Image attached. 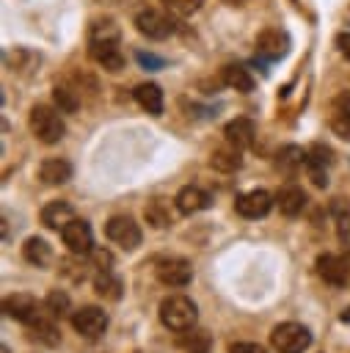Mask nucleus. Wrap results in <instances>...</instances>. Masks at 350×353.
<instances>
[{
  "instance_id": "f257e3e1",
  "label": "nucleus",
  "mask_w": 350,
  "mask_h": 353,
  "mask_svg": "<svg viewBox=\"0 0 350 353\" xmlns=\"http://www.w3.org/2000/svg\"><path fill=\"white\" fill-rule=\"evenodd\" d=\"M196 317H198V309L187 295H168L160 303V320L168 331H176V334L190 331L196 325Z\"/></svg>"
},
{
  "instance_id": "f03ea898",
  "label": "nucleus",
  "mask_w": 350,
  "mask_h": 353,
  "mask_svg": "<svg viewBox=\"0 0 350 353\" xmlns=\"http://www.w3.org/2000/svg\"><path fill=\"white\" fill-rule=\"evenodd\" d=\"M28 124H30V132L41 143H58L63 138V132H66L61 113L55 108H50V105H36L30 110V116H28Z\"/></svg>"
},
{
  "instance_id": "7ed1b4c3",
  "label": "nucleus",
  "mask_w": 350,
  "mask_h": 353,
  "mask_svg": "<svg viewBox=\"0 0 350 353\" xmlns=\"http://www.w3.org/2000/svg\"><path fill=\"white\" fill-rule=\"evenodd\" d=\"M270 342L278 353H303L311 345V334L300 323H281L273 328Z\"/></svg>"
},
{
  "instance_id": "20e7f679",
  "label": "nucleus",
  "mask_w": 350,
  "mask_h": 353,
  "mask_svg": "<svg viewBox=\"0 0 350 353\" xmlns=\"http://www.w3.org/2000/svg\"><path fill=\"white\" fill-rule=\"evenodd\" d=\"M105 234L124 251H132L141 245V229L138 223L130 218V215H113L107 223H105Z\"/></svg>"
},
{
  "instance_id": "39448f33",
  "label": "nucleus",
  "mask_w": 350,
  "mask_h": 353,
  "mask_svg": "<svg viewBox=\"0 0 350 353\" xmlns=\"http://www.w3.org/2000/svg\"><path fill=\"white\" fill-rule=\"evenodd\" d=\"M61 237H63L66 248H69L72 254H77V256L94 251V234H91V226H88V221H83V218H72V221L61 229Z\"/></svg>"
},
{
  "instance_id": "423d86ee",
  "label": "nucleus",
  "mask_w": 350,
  "mask_h": 353,
  "mask_svg": "<svg viewBox=\"0 0 350 353\" xmlns=\"http://www.w3.org/2000/svg\"><path fill=\"white\" fill-rule=\"evenodd\" d=\"M154 273H157V279H160L165 287H185V284H190V279H193V268H190V262L182 259V256H165V259H160V262L154 265Z\"/></svg>"
},
{
  "instance_id": "0eeeda50",
  "label": "nucleus",
  "mask_w": 350,
  "mask_h": 353,
  "mask_svg": "<svg viewBox=\"0 0 350 353\" xmlns=\"http://www.w3.org/2000/svg\"><path fill=\"white\" fill-rule=\"evenodd\" d=\"M72 325H74V331H77L80 336L96 339V336H102L105 328H107V314H105L99 306H83V309H77V312L72 314Z\"/></svg>"
},
{
  "instance_id": "6e6552de",
  "label": "nucleus",
  "mask_w": 350,
  "mask_h": 353,
  "mask_svg": "<svg viewBox=\"0 0 350 353\" xmlns=\"http://www.w3.org/2000/svg\"><path fill=\"white\" fill-rule=\"evenodd\" d=\"M135 28L138 33H143L146 39H168L174 33V19L154 11V8H146L135 17Z\"/></svg>"
},
{
  "instance_id": "1a4fd4ad",
  "label": "nucleus",
  "mask_w": 350,
  "mask_h": 353,
  "mask_svg": "<svg viewBox=\"0 0 350 353\" xmlns=\"http://www.w3.org/2000/svg\"><path fill=\"white\" fill-rule=\"evenodd\" d=\"M3 312L11 317V320H19V323H33L41 312H39V301L33 298V295H28V292H14V295H8L6 301H3Z\"/></svg>"
},
{
  "instance_id": "9d476101",
  "label": "nucleus",
  "mask_w": 350,
  "mask_h": 353,
  "mask_svg": "<svg viewBox=\"0 0 350 353\" xmlns=\"http://www.w3.org/2000/svg\"><path fill=\"white\" fill-rule=\"evenodd\" d=\"M270 204H273L270 193H267V190H262V188H256V190H248V193L237 196L234 210H237L243 218H262V215H267Z\"/></svg>"
},
{
  "instance_id": "9b49d317",
  "label": "nucleus",
  "mask_w": 350,
  "mask_h": 353,
  "mask_svg": "<svg viewBox=\"0 0 350 353\" xmlns=\"http://www.w3.org/2000/svg\"><path fill=\"white\" fill-rule=\"evenodd\" d=\"M289 50V36L281 28H265L256 36V52L265 58H281Z\"/></svg>"
},
{
  "instance_id": "f8f14e48",
  "label": "nucleus",
  "mask_w": 350,
  "mask_h": 353,
  "mask_svg": "<svg viewBox=\"0 0 350 353\" xmlns=\"http://www.w3.org/2000/svg\"><path fill=\"white\" fill-rule=\"evenodd\" d=\"M331 165V149L322 146V143H314L309 152H306V168H309V176L317 188H325L328 185V174L325 168Z\"/></svg>"
},
{
  "instance_id": "ddd939ff",
  "label": "nucleus",
  "mask_w": 350,
  "mask_h": 353,
  "mask_svg": "<svg viewBox=\"0 0 350 353\" xmlns=\"http://www.w3.org/2000/svg\"><path fill=\"white\" fill-rule=\"evenodd\" d=\"M209 204H212L209 193L201 190V188H196V185H187V188H182V190L176 193V210H179L182 215L201 212V210H207Z\"/></svg>"
},
{
  "instance_id": "4468645a",
  "label": "nucleus",
  "mask_w": 350,
  "mask_h": 353,
  "mask_svg": "<svg viewBox=\"0 0 350 353\" xmlns=\"http://www.w3.org/2000/svg\"><path fill=\"white\" fill-rule=\"evenodd\" d=\"M317 273L328 281V284H333V287H342L344 281H347V273H350V268H347V259H342V256H333V254H322L320 259H317Z\"/></svg>"
},
{
  "instance_id": "2eb2a0df",
  "label": "nucleus",
  "mask_w": 350,
  "mask_h": 353,
  "mask_svg": "<svg viewBox=\"0 0 350 353\" xmlns=\"http://www.w3.org/2000/svg\"><path fill=\"white\" fill-rule=\"evenodd\" d=\"M91 58H94L105 72H121V69H124V55H121V50H119V41L91 44Z\"/></svg>"
},
{
  "instance_id": "dca6fc26",
  "label": "nucleus",
  "mask_w": 350,
  "mask_h": 353,
  "mask_svg": "<svg viewBox=\"0 0 350 353\" xmlns=\"http://www.w3.org/2000/svg\"><path fill=\"white\" fill-rule=\"evenodd\" d=\"M223 135H226V143H231V146H237V149H248V146L254 143L256 127H254L251 119H243V116H240V119H231V121L226 124Z\"/></svg>"
},
{
  "instance_id": "f3484780",
  "label": "nucleus",
  "mask_w": 350,
  "mask_h": 353,
  "mask_svg": "<svg viewBox=\"0 0 350 353\" xmlns=\"http://www.w3.org/2000/svg\"><path fill=\"white\" fill-rule=\"evenodd\" d=\"M306 201H309V199H306V193H303L298 185H287V188H281L278 196H276V204H278L281 215H287V218L300 215L303 207H306Z\"/></svg>"
},
{
  "instance_id": "a211bd4d",
  "label": "nucleus",
  "mask_w": 350,
  "mask_h": 353,
  "mask_svg": "<svg viewBox=\"0 0 350 353\" xmlns=\"http://www.w3.org/2000/svg\"><path fill=\"white\" fill-rule=\"evenodd\" d=\"M39 179H41L44 185H63V182L72 179V165H69L66 160H61V157H50V160L41 163Z\"/></svg>"
},
{
  "instance_id": "6ab92c4d",
  "label": "nucleus",
  "mask_w": 350,
  "mask_h": 353,
  "mask_svg": "<svg viewBox=\"0 0 350 353\" xmlns=\"http://www.w3.org/2000/svg\"><path fill=\"white\" fill-rule=\"evenodd\" d=\"M28 334H30L33 342H41V345H47V347H55V345L61 342V331H58L55 323H52L50 317H44V314H39L33 323H28Z\"/></svg>"
},
{
  "instance_id": "aec40b11",
  "label": "nucleus",
  "mask_w": 350,
  "mask_h": 353,
  "mask_svg": "<svg viewBox=\"0 0 350 353\" xmlns=\"http://www.w3.org/2000/svg\"><path fill=\"white\" fill-rule=\"evenodd\" d=\"M132 94H135L138 105L146 113H152V116H160L163 113V91H160L157 83H141V85H135Z\"/></svg>"
},
{
  "instance_id": "412c9836",
  "label": "nucleus",
  "mask_w": 350,
  "mask_h": 353,
  "mask_svg": "<svg viewBox=\"0 0 350 353\" xmlns=\"http://www.w3.org/2000/svg\"><path fill=\"white\" fill-rule=\"evenodd\" d=\"M72 218H74V207H72L69 201H50V204L41 210V221H44V226H50V229H63Z\"/></svg>"
},
{
  "instance_id": "4be33fe9",
  "label": "nucleus",
  "mask_w": 350,
  "mask_h": 353,
  "mask_svg": "<svg viewBox=\"0 0 350 353\" xmlns=\"http://www.w3.org/2000/svg\"><path fill=\"white\" fill-rule=\"evenodd\" d=\"M331 130H333L339 138L350 141V94H342V97L336 99L333 116H331Z\"/></svg>"
},
{
  "instance_id": "5701e85b",
  "label": "nucleus",
  "mask_w": 350,
  "mask_h": 353,
  "mask_svg": "<svg viewBox=\"0 0 350 353\" xmlns=\"http://www.w3.org/2000/svg\"><path fill=\"white\" fill-rule=\"evenodd\" d=\"M22 254H25V259H28L30 265H36V268L50 265V259H52V248H50L47 240H41V237H28L25 245H22Z\"/></svg>"
},
{
  "instance_id": "b1692460",
  "label": "nucleus",
  "mask_w": 350,
  "mask_h": 353,
  "mask_svg": "<svg viewBox=\"0 0 350 353\" xmlns=\"http://www.w3.org/2000/svg\"><path fill=\"white\" fill-rule=\"evenodd\" d=\"M119 36H121V30H119V25H116L110 17H105V19H94L91 28H88V41H91V44L119 41Z\"/></svg>"
},
{
  "instance_id": "393cba45",
  "label": "nucleus",
  "mask_w": 350,
  "mask_h": 353,
  "mask_svg": "<svg viewBox=\"0 0 350 353\" xmlns=\"http://www.w3.org/2000/svg\"><path fill=\"white\" fill-rule=\"evenodd\" d=\"M223 83H226L229 88L240 91V94L254 91V77L248 74V69H245V66H237V63H229V66L223 69Z\"/></svg>"
},
{
  "instance_id": "a878e982",
  "label": "nucleus",
  "mask_w": 350,
  "mask_h": 353,
  "mask_svg": "<svg viewBox=\"0 0 350 353\" xmlns=\"http://www.w3.org/2000/svg\"><path fill=\"white\" fill-rule=\"evenodd\" d=\"M209 163L218 171H234V168H240V149L231 146V143H226V146H220V149L212 152Z\"/></svg>"
},
{
  "instance_id": "bb28decb",
  "label": "nucleus",
  "mask_w": 350,
  "mask_h": 353,
  "mask_svg": "<svg viewBox=\"0 0 350 353\" xmlns=\"http://www.w3.org/2000/svg\"><path fill=\"white\" fill-rule=\"evenodd\" d=\"M303 163H306V152H303L300 146H284V149L276 154V165H278L284 174H295Z\"/></svg>"
},
{
  "instance_id": "cd10ccee",
  "label": "nucleus",
  "mask_w": 350,
  "mask_h": 353,
  "mask_svg": "<svg viewBox=\"0 0 350 353\" xmlns=\"http://www.w3.org/2000/svg\"><path fill=\"white\" fill-rule=\"evenodd\" d=\"M94 290H96L102 298L116 301V298L121 295V281H119L110 270H99V273H96V279H94Z\"/></svg>"
},
{
  "instance_id": "c85d7f7f",
  "label": "nucleus",
  "mask_w": 350,
  "mask_h": 353,
  "mask_svg": "<svg viewBox=\"0 0 350 353\" xmlns=\"http://www.w3.org/2000/svg\"><path fill=\"white\" fill-rule=\"evenodd\" d=\"M331 218H333V223H336L339 237L344 240V237L350 234V204H347L344 199H333V201H331Z\"/></svg>"
},
{
  "instance_id": "c756f323",
  "label": "nucleus",
  "mask_w": 350,
  "mask_h": 353,
  "mask_svg": "<svg viewBox=\"0 0 350 353\" xmlns=\"http://www.w3.org/2000/svg\"><path fill=\"white\" fill-rule=\"evenodd\" d=\"M52 99H55V105L61 108V113H77V108H80L77 94H74L72 88H66V85H55Z\"/></svg>"
},
{
  "instance_id": "7c9ffc66",
  "label": "nucleus",
  "mask_w": 350,
  "mask_h": 353,
  "mask_svg": "<svg viewBox=\"0 0 350 353\" xmlns=\"http://www.w3.org/2000/svg\"><path fill=\"white\" fill-rule=\"evenodd\" d=\"M44 312H47L50 317H63V314L69 312V295L61 292V290H50V295H47V301H44Z\"/></svg>"
},
{
  "instance_id": "2f4dec72",
  "label": "nucleus",
  "mask_w": 350,
  "mask_h": 353,
  "mask_svg": "<svg viewBox=\"0 0 350 353\" xmlns=\"http://www.w3.org/2000/svg\"><path fill=\"white\" fill-rule=\"evenodd\" d=\"M146 221L152 223V226H157V229H163V226H168V212H165V204L157 199V201H149V207H146Z\"/></svg>"
},
{
  "instance_id": "473e14b6",
  "label": "nucleus",
  "mask_w": 350,
  "mask_h": 353,
  "mask_svg": "<svg viewBox=\"0 0 350 353\" xmlns=\"http://www.w3.org/2000/svg\"><path fill=\"white\" fill-rule=\"evenodd\" d=\"M163 3H165V8H168V11L179 14V17L196 14V11L204 6V0H163Z\"/></svg>"
},
{
  "instance_id": "72a5a7b5",
  "label": "nucleus",
  "mask_w": 350,
  "mask_h": 353,
  "mask_svg": "<svg viewBox=\"0 0 350 353\" xmlns=\"http://www.w3.org/2000/svg\"><path fill=\"white\" fill-rule=\"evenodd\" d=\"M231 353H267V350L256 342H237V345H231Z\"/></svg>"
},
{
  "instance_id": "f704fd0d",
  "label": "nucleus",
  "mask_w": 350,
  "mask_h": 353,
  "mask_svg": "<svg viewBox=\"0 0 350 353\" xmlns=\"http://www.w3.org/2000/svg\"><path fill=\"white\" fill-rule=\"evenodd\" d=\"M91 256H94V262L99 265V270H107V265L113 262V256H110L107 251H99V248H94V251H91Z\"/></svg>"
},
{
  "instance_id": "c9c22d12",
  "label": "nucleus",
  "mask_w": 350,
  "mask_h": 353,
  "mask_svg": "<svg viewBox=\"0 0 350 353\" xmlns=\"http://www.w3.org/2000/svg\"><path fill=\"white\" fill-rule=\"evenodd\" d=\"M336 47H339V52L350 61V33H339V36H336Z\"/></svg>"
},
{
  "instance_id": "e433bc0d",
  "label": "nucleus",
  "mask_w": 350,
  "mask_h": 353,
  "mask_svg": "<svg viewBox=\"0 0 350 353\" xmlns=\"http://www.w3.org/2000/svg\"><path fill=\"white\" fill-rule=\"evenodd\" d=\"M339 320H342V323H350V306H347V309L339 314Z\"/></svg>"
},
{
  "instance_id": "4c0bfd02",
  "label": "nucleus",
  "mask_w": 350,
  "mask_h": 353,
  "mask_svg": "<svg viewBox=\"0 0 350 353\" xmlns=\"http://www.w3.org/2000/svg\"><path fill=\"white\" fill-rule=\"evenodd\" d=\"M223 3H229V6H243L245 0H223Z\"/></svg>"
}]
</instances>
